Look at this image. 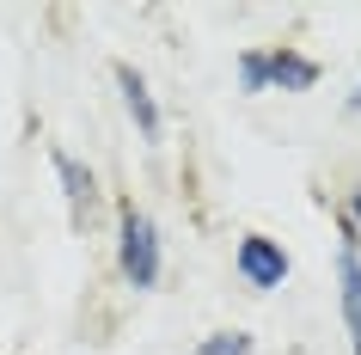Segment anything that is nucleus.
<instances>
[{"instance_id": "obj_7", "label": "nucleus", "mask_w": 361, "mask_h": 355, "mask_svg": "<svg viewBox=\"0 0 361 355\" xmlns=\"http://www.w3.org/2000/svg\"><path fill=\"white\" fill-rule=\"evenodd\" d=\"M196 355H251V331H214L196 343Z\"/></svg>"}, {"instance_id": "obj_5", "label": "nucleus", "mask_w": 361, "mask_h": 355, "mask_svg": "<svg viewBox=\"0 0 361 355\" xmlns=\"http://www.w3.org/2000/svg\"><path fill=\"white\" fill-rule=\"evenodd\" d=\"M116 92H123V104H129V116H135V129L147 135V141H159V104H153V92H147V80H141V68H129V61H116Z\"/></svg>"}, {"instance_id": "obj_4", "label": "nucleus", "mask_w": 361, "mask_h": 355, "mask_svg": "<svg viewBox=\"0 0 361 355\" xmlns=\"http://www.w3.org/2000/svg\"><path fill=\"white\" fill-rule=\"evenodd\" d=\"M264 80H269V92H312V86H319V61L282 43V49L264 56Z\"/></svg>"}, {"instance_id": "obj_2", "label": "nucleus", "mask_w": 361, "mask_h": 355, "mask_svg": "<svg viewBox=\"0 0 361 355\" xmlns=\"http://www.w3.org/2000/svg\"><path fill=\"white\" fill-rule=\"evenodd\" d=\"M233 270H239L245 288L276 294V288L288 282V270H294V258L282 251V239H269V233H245V239L233 245Z\"/></svg>"}, {"instance_id": "obj_8", "label": "nucleus", "mask_w": 361, "mask_h": 355, "mask_svg": "<svg viewBox=\"0 0 361 355\" xmlns=\"http://www.w3.org/2000/svg\"><path fill=\"white\" fill-rule=\"evenodd\" d=\"M239 86H245V92H269V80H264V49H245V56H239Z\"/></svg>"}, {"instance_id": "obj_10", "label": "nucleus", "mask_w": 361, "mask_h": 355, "mask_svg": "<svg viewBox=\"0 0 361 355\" xmlns=\"http://www.w3.org/2000/svg\"><path fill=\"white\" fill-rule=\"evenodd\" d=\"M349 116H361V86H355V92H349Z\"/></svg>"}, {"instance_id": "obj_6", "label": "nucleus", "mask_w": 361, "mask_h": 355, "mask_svg": "<svg viewBox=\"0 0 361 355\" xmlns=\"http://www.w3.org/2000/svg\"><path fill=\"white\" fill-rule=\"evenodd\" d=\"M49 166H56V178H61V196H68V208L74 215H92V196H98V184H92V172L80 166L74 153H49Z\"/></svg>"}, {"instance_id": "obj_9", "label": "nucleus", "mask_w": 361, "mask_h": 355, "mask_svg": "<svg viewBox=\"0 0 361 355\" xmlns=\"http://www.w3.org/2000/svg\"><path fill=\"white\" fill-rule=\"evenodd\" d=\"M343 221H349V227L361 233V190H349V208H343Z\"/></svg>"}, {"instance_id": "obj_3", "label": "nucleus", "mask_w": 361, "mask_h": 355, "mask_svg": "<svg viewBox=\"0 0 361 355\" xmlns=\"http://www.w3.org/2000/svg\"><path fill=\"white\" fill-rule=\"evenodd\" d=\"M343 251H337V294H343V325H349V343L361 355V251H355V227L337 221Z\"/></svg>"}, {"instance_id": "obj_1", "label": "nucleus", "mask_w": 361, "mask_h": 355, "mask_svg": "<svg viewBox=\"0 0 361 355\" xmlns=\"http://www.w3.org/2000/svg\"><path fill=\"white\" fill-rule=\"evenodd\" d=\"M116 270L129 282L135 294L159 282V227H153L147 208H123V221H116Z\"/></svg>"}]
</instances>
